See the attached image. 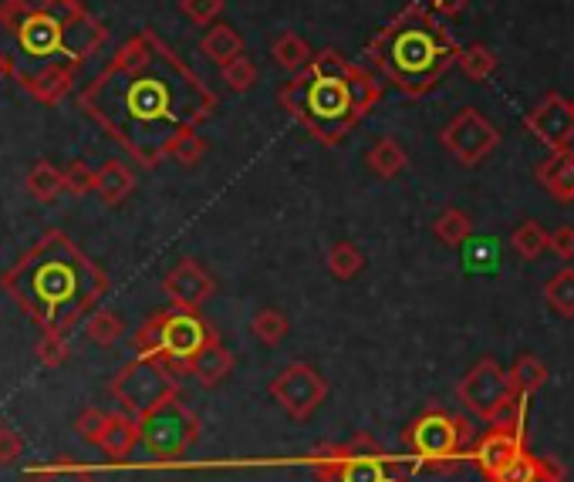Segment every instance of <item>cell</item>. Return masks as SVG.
<instances>
[{
    "label": "cell",
    "instance_id": "36",
    "mask_svg": "<svg viewBox=\"0 0 574 482\" xmlns=\"http://www.w3.org/2000/svg\"><path fill=\"white\" fill-rule=\"evenodd\" d=\"M65 192H71V196H89V192H95V173H92L85 163H71V166L65 169Z\"/></svg>",
    "mask_w": 574,
    "mask_h": 482
},
{
    "label": "cell",
    "instance_id": "26",
    "mask_svg": "<svg viewBox=\"0 0 574 482\" xmlns=\"http://www.w3.org/2000/svg\"><path fill=\"white\" fill-rule=\"evenodd\" d=\"M511 385H514V391L517 395H524V398H530L538 388H544L548 385V365L538 357V354H520L514 365H511Z\"/></svg>",
    "mask_w": 574,
    "mask_h": 482
},
{
    "label": "cell",
    "instance_id": "3",
    "mask_svg": "<svg viewBox=\"0 0 574 482\" xmlns=\"http://www.w3.org/2000/svg\"><path fill=\"white\" fill-rule=\"evenodd\" d=\"M278 102L315 142L341 145L382 102V82L375 71L328 48L318 51L308 68L291 74Z\"/></svg>",
    "mask_w": 574,
    "mask_h": 482
},
{
    "label": "cell",
    "instance_id": "15",
    "mask_svg": "<svg viewBox=\"0 0 574 482\" xmlns=\"http://www.w3.org/2000/svg\"><path fill=\"white\" fill-rule=\"evenodd\" d=\"M524 126L551 152L571 149V142H574V105L558 92H548L538 105L527 111Z\"/></svg>",
    "mask_w": 574,
    "mask_h": 482
},
{
    "label": "cell",
    "instance_id": "8",
    "mask_svg": "<svg viewBox=\"0 0 574 482\" xmlns=\"http://www.w3.org/2000/svg\"><path fill=\"white\" fill-rule=\"evenodd\" d=\"M406 449L419 459V469L446 472L464 462V456L473 449V425L470 419L446 412V409H426L415 415L402 432Z\"/></svg>",
    "mask_w": 574,
    "mask_h": 482
},
{
    "label": "cell",
    "instance_id": "27",
    "mask_svg": "<svg viewBox=\"0 0 574 482\" xmlns=\"http://www.w3.org/2000/svg\"><path fill=\"white\" fill-rule=\"evenodd\" d=\"M139 435H142V425H136V422L126 419V415H112V419H105L98 442L105 446L108 456H126Z\"/></svg>",
    "mask_w": 574,
    "mask_h": 482
},
{
    "label": "cell",
    "instance_id": "30",
    "mask_svg": "<svg viewBox=\"0 0 574 482\" xmlns=\"http://www.w3.org/2000/svg\"><path fill=\"white\" fill-rule=\"evenodd\" d=\"M325 263H328V270H331L338 280H352V277L362 273L365 257H362V250H359L355 244H349V239H338V244L328 250Z\"/></svg>",
    "mask_w": 574,
    "mask_h": 482
},
{
    "label": "cell",
    "instance_id": "12",
    "mask_svg": "<svg viewBox=\"0 0 574 482\" xmlns=\"http://www.w3.org/2000/svg\"><path fill=\"white\" fill-rule=\"evenodd\" d=\"M197 438H200V419L176 398L142 415V442L160 459H179Z\"/></svg>",
    "mask_w": 574,
    "mask_h": 482
},
{
    "label": "cell",
    "instance_id": "5",
    "mask_svg": "<svg viewBox=\"0 0 574 482\" xmlns=\"http://www.w3.org/2000/svg\"><path fill=\"white\" fill-rule=\"evenodd\" d=\"M4 284L51 331H65L68 320L102 297L105 277L61 233H51L14 273H8Z\"/></svg>",
    "mask_w": 574,
    "mask_h": 482
},
{
    "label": "cell",
    "instance_id": "9",
    "mask_svg": "<svg viewBox=\"0 0 574 482\" xmlns=\"http://www.w3.org/2000/svg\"><path fill=\"white\" fill-rule=\"evenodd\" d=\"M176 388H179L176 372L163 357H152V354H139L112 385L115 398H119L132 415H149L152 409H160L163 401L176 398Z\"/></svg>",
    "mask_w": 574,
    "mask_h": 482
},
{
    "label": "cell",
    "instance_id": "1",
    "mask_svg": "<svg viewBox=\"0 0 574 482\" xmlns=\"http://www.w3.org/2000/svg\"><path fill=\"white\" fill-rule=\"evenodd\" d=\"M82 111L142 169L169 158V145L200 129L216 95L156 31H139L79 95Z\"/></svg>",
    "mask_w": 574,
    "mask_h": 482
},
{
    "label": "cell",
    "instance_id": "28",
    "mask_svg": "<svg viewBox=\"0 0 574 482\" xmlns=\"http://www.w3.org/2000/svg\"><path fill=\"white\" fill-rule=\"evenodd\" d=\"M544 301H548V307H551L558 317H564V320L574 317V267L558 270V273L548 280V284H544Z\"/></svg>",
    "mask_w": 574,
    "mask_h": 482
},
{
    "label": "cell",
    "instance_id": "17",
    "mask_svg": "<svg viewBox=\"0 0 574 482\" xmlns=\"http://www.w3.org/2000/svg\"><path fill=\"white\" fill-rule=\"evenodd\" d=\"M534 179L558 203H574V149L551 152L534 173Z\"/></svg>",
    "mask_w": 574,
    "mask_h": 482
},
{
    "label": "cell",
    "instance_id": "2",
    "mask_svg": "<svg viewBox=\"0 0 574 482\" xmlns=\"http://www.w3.org/2000/svg\"><path fill=\"white\" fill-rule=\"evenodd\" d=\"M108 42V27L82 0H4L0 4V64L42 105L71 95L82 64Z\"/></svg>",
    "mask_w": 574,
    "mask_h": 482
},
{
    "label": "cell",
    "instance_id": "16",
    "mask_svg": "<svg viewBox=\"0 0 574 482\" xmlns=\"http://www.w3.org/2000/svg\"><path fill=\"white\" fill-rule=\"evenodd\" d=\"M163 291H166V297L173 301V307H179V310H197V307H203V304L213 297L216 284H213V277H210L197 260H179V263L166 273Z\"/></svg>",
    "mask_w": 574,
    "mask_h": 482
},
{
    "label": "cell",
    "instance_id": "13",
    "mask_svg": "<svg viewBox=\"0 0 574 482\" xmlns=\"http://www.w3.org/2000/svg\"><path fill=\"white\" fill-rule=\"evenodd\" d=\"M440 142L459 166H480L483 158L501 145V132H496V126H490L477 108H464L443 126Z\"/></svg>",
    "mask_w": 574,
    "mask_h": 482
},
{
    "label": "cell",
    "instance_id": "14",
    "mask_svg": "<svg viewBox=\"0 0 574 482\" xmlns=\"http://www.w3.org/2000/svg\"><path fill=\"white\" fill-rule=\"evenodd\" d=\"M271 398L294 419V422H308L328 398V381L304 361L288 365L274 381H271Z\"/></svg>",
    "mask_w": 574,
    "mask_h": 482
},
{
    "label": "cell",
    "instance_id": "7",
    "mask_svg": "<svg viewBox=\"0 0 574 482\" xmlns=\"http://www.w3.org/2000/svg\"><path fill=\"white\" fill-rule=\"evenodd\" d=\"M213 338L216 331L197 310L173 307L163 314H152L136 331V351L163 357L173 372H189V361H194L197 351H203Z\"/></svg>",
    "mask_w": 574,
    "mask_h": 482
},
{
    "label": "cell",
    "instance_id": "37",
    "mask_svg": "<svg viewBox=\"0 0 574 482\" xmlns=\"http://www.w3.org/2000/svg\"><path fill=\"white\" fill-rule=\"evenodd\" d=\"M538 459H541V456H534V452L527 449L524 456H517L493 482H527V479L534 475V469H538Z\"/></svg>",
    "mask_w": 574,
    "mask_h": 482
},
{
    "label": "cell",
    "instance_id": "6",
    "mask_svg": "<svg viewBox=\"0 0 574 482\" xmlns=\"http://www.w3.org/2000/svg\"><path fill=\"white\" fill-rule=\"evenodd\" d=\"M312 472L318 482H406L412 466L375 446L368 435H355L312 452Z\"/></svg>",
    "mask_w": 574,
    "mask_h": 482
},
{
    "label": "cell",
    "instance_id": "11",
    "mask_svg": "<svg viewBox=\"0 0 574 482\" xmlns=\"http://www.w3.org/2000/svg\"><path fill=\"white\" fill-rule=\"evenodd\" d=\"M524 405H527V398H520L504 419H496V422L490 425V432H483V435L473 442L470 459H473V466H477L490 482H493L496 475H501L517 456L527 452Z\"/></svg>",
    "mask_w": 574,
    "mask_h": 482
},
{
    "label": "cell",
    "instance_id": "21",
    "mask_svg": "<svg viewBox=\"0 0 574 482\" xmlns=\"http://www.w3.org/2000/svg\"><path fill=\"white\" fill-rule=\"evenodd\" d=\"M365 163H368V169L378 176V179H396L402 169H406V149L396 142V139H389V136H382L368 152H365Z\"/></svg>",
    "mask_w": 574,
    "mask_h": 482
},
{
    "label": "cell",
    "instance_id": "31",
    "mask_svg": "<svg viewBox=\"0 0 574 482\" xmlns=\"http://www.w3.org/2000/svg\"><path fill=\"white\" fill-rule=\"evenodd\" d=\"M456 64L464 68V74L470 78V82L483 85V82H490V74L496 71V55L487 45H470V48L459 51Z\"/></svg>",
    "mask_w": 574,
    "mask_h": 482
},
{
    "label": "cell",
    "instance_id": "10",
    "mask_svg": "<svg viewBox=\"0 0 574 482\" xmlns=\"http://www.w3.org/2000/svg\"><path fill=\"white\" fill-rule=\"evenodd\" d=\"M456 395H459V401H464V409H470V415L483 419L487 425L504 419L524 398L514 391L511 375L496 365L493 357H480L477 365L464 375V381L456 385Z\"/></svg>",
    "mask_w": 574,
    "mask_h": 482
},
{
    "label": "cell",
    "instance_id": "22",
    "mask_svg": "<svg viewBox=\"0 0 574 482\" xmlns=\"http://www.w3.org/2000/svg\"><path fill=\"white\" fill-rule=\"evenodd\" d=\"M24 186H27V192L37 199V203H55V199L65 192V169H58L55 163L42 158V163L31 166Z\"/></svg>",
    "mask_w": 574,
    "mask_h": 482
},
{
    "label": "cell",
    "instance_id": "42",
    "mask_svg": "<svg viewBox=\"0 0 574 482\" xmlns=\"http://www.w3.org/2000/svg\"><path fill=\"white\" fill-rule=\"evenodd\" d=\"M571 105H574V102H571Z\"/></svg>",
    "mask_w": 574,
    "mask_h": 482
},
{
    "label": "cell",
    "instance_id": "32",
    "mask_svg": "<svg viewBox=\"0 0 574 482\" xmlns=\"http://www.w3.org/2000/svg\"><path fill=\"white\" fill-rule=\"evenodd\" d=\"M220 74H223V82H226L230 92H250L257 85V64L247 55H241V58H234L230 64H223Z\"/></svg>",
    "mask_w": 574,
    "mask_h": 482
},
{
    "label": "cell",
    "instance_id": "18",
    "mask_svg": "<svg viewBox=\"0 0 574 482\" xmlns=\"http://www.w3.org/2000/svg\"><path fill=\"white\" fill-rule=\"evenodd\" d=\"M189 372L203 388H216L220 381L230 378L234 372V351H226L220 338H213L203 351H197V357L189 361Z\"/></svg>",
    "mask_w": 574,
    "mask_h": 482
},
{
    "label": "cell",
    "instance_id": "20",
    "mask_svg": "<svg viewBox=\"0 0 574 482\" xmlns=\"http://www.w3.org/2000/svg\"><path fill=\"white\" fill-rule=\"evenodd\" d=\"M200 51L213 61V64H230L234 58L244 55V37L234 31V27H226V24H213L207 34H203V42H200Z\"/></svg>",
    "mask_w": 574,
    "mask_h": 482
},
{
    "label": "cell",
    "instance_id": "34",
    "mask_svg": "<svg viewBox=\"0 0 574 482\" xmlns=\"http://www.w3.org/2000/svg\"><path fill=\"white\" fill-rule=\"evenodd\" d=\"M119 334H122V320L115 317L112 310H98V314H92V320H89V338H92V341H98V344H112Z\"/></svg>",
    "mask_w": 574,
    "mask_h": 482
},
{
    "label": "cell",
    "instance_id": "41",
    "mask_svg": "<svg viewBox=\"0 0 574 482\" xmlns=\"http://www.w3.org/2000/svg\"><path fill=\"white\" fill-rule=\"evenodd\" d=\"M4 74H8V71H4V64H0V78H4Z\"/></svg>",
    "mask_w": 574,
    "mask_h": 482
},
{
    "label": "cell",
    "instance_id": "35",
    "mask_svg": "<svg viewBox=\"0 0 574 482\" xmlns=\"http://www.w3.org/2000/svg\"><path fill=\"white\" fill-rule=\"evenodd\" d=\"M179 11L194 24L207 27L223 14V0H179Z\"/></svg>",
    "mask_w": 574,
    "mask_h": 482
},
{
    "label": "cell",
    "instance_id": "39",
    "mask_svg": "<svg viewBox=\"0 0 574 482\" xmlns=\"http://www.w3.org/2000/svg\"><path fill=\"white\" fill-rule=\"evenodd\" d=\"M551 254L561 260H574V226H558L551 233Z\"/></svg>",
    "mask_w": 574,
    "mask_h": 482
},
{
    "label": "cell",
    "instance_id": "29",
    "mask_svg": "<svg viewBox=\"0 0 574 482\" xmlns=\"http://www.w3.org/2000/svg\"><path fill=\"white\" fill-rule=\"evenodd\" d=\"M250 331H254V338H257L260 344L274 348V344H281V341L288 338V331H291V320H288L281 310H274V307H263V310H257V314H254V320H250Z\"/></svg>",
    "mask_w": 574,
    "mask_h": 482
},
{
    "label": "cell",
    "instance_id": "38",
    "mask_svg": "<svg viewBox=\"0 0 574 482\" xmlns=\"http://www.w3.org/2000/svg\"><path fill=\"white\" fill-rule=\"evenodd\" d=\"M527 482H567V472H564V466L558 459L541 456L538 459V469H534V475Z\"/></svg>",
    "mask_w": 574,
    "mask_h": 482
},
{
    "label": "cell",
    "instance_id": "40",
    "mask_svg": "<svg viewBox=\"0 0 574 482\" xmlns=\"http://www.w3.org/2000/svg\"><path fill=\"white\" fill-rule=\"evenodd\" d=\"M467 8V0H430V11L440 14V17H453Z\"/></svg>",
    "mask_w": 574,
    "mask_h": 482
},
{
    "label": "cell",
    "instance_id": "25",
    "mask_svg": "<svg viewBox=\"0 0 574 482\" xmlns=\"http://www.w3.org/2000/svg\"><path fill=\"white\" fill-rule=\"evenodd\" d=\"M433 233H436L440 244H446V247H464L467 239L473 236V220H470L467 210L443 207V213H440L436 223H433Z\"/></svg>",
    "mask_w": 574,
    "mask_h": 482
},
{
    "label": "cell",
    "instance_id": "19",
    "mask_svg": "<svg viewBox=\"0 0 574 482\" xmlns=\"http://www.w3.org/2000/svg\"><path fill=\"white\" fill-rule=\"evenodd\" d=\"M132 189H136V176H132V169L126 163H119V158H112V163H105L95 173V192H98L102 203H108V207L126 203V199L132 196Z\"/></svg>",
    "mask_w": 574,
    "mask_h": 482
},
{
    "label": "cell",
    "instance_id": "23",
    "mask_svg": "<svg viewBox=\"0 0 574 482\" xmlns=\"http://www.w3.org/2000/svg\"><path fill=\"white\" fill-rule=\"evenodd\" d=\"M271 58L284 68V71H291V74H297L301 68H308L312 64V45L304 42L301 34H294V31H281L278 37H274V45H271Z\"/></svg>",
    "mask_w": 574,
    "mask_h": 482
},
{
    "label": "cell",
    "instance_id": "33",
    "mask_svg": "<svg viewBox=\"0 0 574 482\" xmlns=\"http://www.w3.org/2000/svg\"><path fill=\"white\" fill-rule=\"evenodd\" d=\"M203 155H207V142H203V136H197V129H194V132H183V136L169 145V158H176V163L186 166V169H194Z\"/></svg>",
    "mask_w": 574,
    "mask_h": 482
},
{
    "label": "cell",
    "instance_id": "4",
    "mask_svg": "<svg viewBox=\"0 0 574 482\" xmlns=\"http://www.w3.org/2000/svg\"><path fill=\"white\" fill-rule=\"evenodd\" d=\"M459 51L464 48L449 34V27H443L440 14L423 4H409L372 37L365 58L372 71L396 85L402 95L423 98L459 61Z\"/></svg>",
    "mask_w": 574,
    "mask_h": 482
},
{
    "label": "cell",
    "instance_id": "24",
    "mask_svg": "<svg viewBox=\"0 0 574 482\" xmlns=\"http://www.w3.org/2000/svg\"><path fill=\"white\" fill-rule=\"evenodd\" d=\"M511 247L520 260L534 263L541 260L544 250H551V233L538 223V220H524L514 233H511Z\"/></svg>",
    "mask_w": 574,
    "mask_h": 482
}]
</instances>
